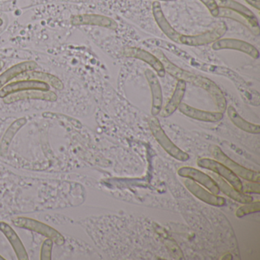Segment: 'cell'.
<instances>
[{
    "mask_svg": "<svg viewBox=\"0 0 260 260\" xmlns=\"http://www.w3.org/2000/svg\"><path fill=\"white\" fill-rule=\"evenodd\" d=\"M15 81L17 80H38V81L44 82L51 85L54 89L57 90H62L64 87L63 83L58 77L52 75V74H48V73L41 72V71H29L23 73L18 76L14 79Z\"/></svg>",
    "mask_w": 260,
    "mask_h": 260,
    "instance_id": "d6986e66",
    "label": "cell"
},
{
    "mask_svg": "<svg viewBox=\"0 0 260 260\" xmlns=\"http://www.w3.org/2000/svg\"><path fill=\"white\" fill-rule=\"evenodd\" d=\"M217 17L228 18V19L237 21V22L242 24L246 28H247L252 34L256 36L259 35L260 30L258 20H251V19L246 18V16H243V15L234 11V10L223 8V7H219V13Z\"/></svg>",
    "mask_w": 260,
    "mask_h": 260,
    "instance_id": "7402d4cb",
    "label": "cell"
},
{
    "mask_svg": "<svg viewBox=\"0 0 260 260\" xmlns=\"http://www.w3.org/2000/svg\"><path fill=\"white\" fill-rule=\"evenodd\" d=\"M159 1H165V2H173V1H176V0H159Z\"/></svg>",
    "mask_w": 260,
    "mask_h": 260,
    "instance_id": "d6a6232c",
    "label": "cell"
},
{
    "mask_svg": "<svg viewBox=\"0 0 260 260\" xmlns=\"http://www.w3.org/2000/svg\"><path fill=\"white\" fill-rule=\"evenodd\" d=\"M145 77L150 87L152 95L151 114L156 117L162 108V91L157 76L150 69L145 71Z\"/></svg>",
    "mask_w": 260,
    "mask_h": 260,
    "instance_id": "5bb4252c",
    "label": "cell"
},
{
    "mask_svg": "<svg viewBox=\"0 0 260 260\" xmlns=\"http://www.w3.org/2000/svg\"><path fill=\"white\" fill-rule=\"evenodd\" d=\"M220 2H221V1H224V0H220Z\"/></svg>",
    "mask_w": 260,
    "mask_h": 260,
    "instance_id": "d590c367",
    "label": "cell"
},
{
    "mask_svg": "<svg viewBox=\"0 0 260 260\" xmlns=\"http://www.w3.org/2000/svg\"><path fill=\"white\" fill-rule=\"evenodd\" d=\"M3 24H4V21H3V19L0 18V26H2Z\"/></svg>",
    "mask_w": 260,
    "mask_h": 260,
    "instance_id": "836d02e7",
    "label": "cell"
},
{
    "mask_svg": "<svg viewBox=\"0 0 260 260\" xmlns=\"http://www.w3.org/2000/svg\"><path fill=\"white\" fill-rule=\"evenodd\" d=\"M228 31V26L224 22H219L214 28L196 36L182 35L179 44L186 46L199 47L210 45L221 39Z\"/></svg>",
    "mask_w": 260,
    "mask_h": 260,
    "instance_id": "5b68a950",
    "label": "cell"
},
{
    "mask_svg": "<svg viewBox=\"0 0 260 260\" xmlns=\"http://www.w3.org/2000/svg\"><path fill=\"white\" fill-rule=\"evenodd\" d=\"M197 164L199 167L211 170L213 173L218 175L219 176L225 179L228 183L231 184L236 189L242 191L243 182H241L240 178L218 161L210 159V158H201L198 159Z\"/></svg>",
    "mask_w": 260,
    "mask_h": 260,
    "instance_id": "8992f818",
    "label": "cell"
},
{
    "mask_svg": "<svg viewBox=\"0 0 260 260\" xmlns=\"http://www.w3.org/2000/svg\"><path fill=\"white\" fill-rule=\"evenodd\" d=\"M211 176L218 185L220 191H221L223 194H226L235 202H239V203L246 204L253 201V198L252 196L236 189L231 184L228 183L225 179H223L220 176H217L215 174H212Z\"/></svg>",
    "mask_w": 260,
    "mask_h": 260,
    "instance_id": "ffe728a7",
    "label": "cell"
},
{
    "mask_svg": "<svg viewBox=\"0 0 260 260\" xmlns=\"http://www.w3.org/2000/svg\"><path fill=\"white\" fill-rule=\"evenodd\" d=\"M44 100V101L56 102L57 100V95L52 91L43 90H27L22 92H16L11 94L4 99L6 104H13L22 100Z\"/></svg>",
    "mask_w": 260,
    "mask_h": 260,
    "instance_id": "4fadbf2b",
    "label": "cell"
},
{
    "mask_svg": "<svg viewBox=\"0 0 260 260\" xmlns=\"http://www.w3.org/2000/svg\"><path fill=\"white\" fill-rule=\"evenodd\" d=\"M54 241L51 238H47L42 243L41 248V260H51Z\"/></svg>",
    "mask_w": 260,
    "mask_h": 260,
    "instance_id": "4316f807",
    "label": "cell"
},
{
    "mask_svg": "<svg viewBox=\"0 0 260 260\" xmlns=\"http://www.w3.org/2000/svg\"><path fill=\"white\" fill-rule=\"evenodd\" d=\"M179 110L181 113L188 118L204 121V122H218L223 118V114L222 112L201 110L185 103H181L180 106H179Z\"/></svg>",
    "mask_w": 260,
    "mask_h": 260,
    "instance_id": "9a60e30c",
    "label": "cell"
},
{
    "mask_svg": "<svg viewBox=\"0 0 260 260\" xmlns=\"http://www.w3.org/2000/svg\"><path fill=\"white\" fill-rule=\"evenodd\" d=\"M214 51H221V50H234L247 54L253 59L259 57V52L258 49L250 43L244 41L234 39H222L216 41L212 45Z\"/></svg>",
    "mask_w": 260,
    "mask_h": 260,
    "instance_id": "52a82bcc",
    "label": "cell"
},
{
    "mask_svg": "<svg viewBox=\"0 0 260 260\" xmlns=\"http://www.w3.org/2000/svg\"><path fill=\"white\" fill-rule=\"evenodd\" d=\"M201 2L209 10L214 17H217L219 13V7L215 0H200Z\"/></svg>",
    "mask_w": 260,
    "mask_h": 260,
    "instance_id": "f546056e",
    "label": "cell"
},
{
    "mask_svg": "<svg viewBox=\"0 0 260 260\" xmlns=\"http://www.w3.org/2000/svg\"><path fill=\"white\" fill-rule=\"evenodd\" d=\"M260 211V202L256 201L255 202H249V203L244 204L243 206L240 207L236 211V216L237 217H244L249 214L253 213H258Z\"/></svg>",
    "mask_w": 260,
    "mask_h": 260,
    "instance_id": "484cf974",
    "label": "cell"
},
{
    "mask_svg": "<svg viewBox=\"0 0 260 260\" xmlns=\"http://www.w3.org/2000/svg\"><path fill=\"white\" fill-rule=\"evenodd\" d=\"M124 57L138 59L150 65L157 75L160 77H165L166 71L160 60L152 53L148 52L142 48L137 47H127L123 51Z\"/></svg>",
    "mask_w": 260,
    "mask_h": 260,
    "instance_id": "ba28073f",
    "label": "cell"
},
{
    "mask_svg": "<svg viewBox=\"0 0 260 260\" xmlns=\"http://www.w3.org/2000/svg\"><path fill=\"white\" fill-rule=\"evenodd\" d=\"M152 11H153V17L161 31L166 35L167 38L173 41L175 43L179 44L181 36L182 34L178 32L175 28H173L170 22L167 20L166 16H164L162 12V7L160 4L157 1H155L152 4Z\"/></svg>",
    "mask_w": 260,
    "mask_h": 260,
    "instance_id": "2e32d148",
    "label": "cell"
},
{
    "mask_svg": "<svg viewBox=\"0 0 260 260\" xmlns=\"http://www.w3.org/2000/svg\"><path fill=\"white\" fill-rule=\"evenodd\" d=\"M148 124L152 135L168 154L181 162H185L189 159V155L178 147L167 136L158 118L153 116L150 118Z\"/></svg>",
    "mask_w": 260,
    "mask_h": 260,
    "instance_id": "6da1fadb",
    "label": "cell"
},
{
    "mask_svg": "<svg viewBox=\"0 0 260 260\" xmlns=\"http://www.w3.org/2000/svg\"><path fill=\"white\" fill-rule=\"evenodd\" d=\"M260 187L258 182H243V188L242 192L246 193H256L259 194Z\"/></svg>",
    "mask_w": 260,
    "mask_h": 260,
    "instance_id": "f1b7e54d",
    "label": "cell"
},
{
    "mask_svg": "<svg viewBox=\"0 0 260 260\" xmlns=\"http://www.w3.org/2000/svg\"><path fill=\"white\" fill-rule=\"evenodd\" d=\"M187 83H191L197 87L202 88L204 90L206 91L214 101L216 107L218 109L219 112H225L226 109V100L225 98L224 94L222 92L221 89L212 80L203 76L196 75L191 73V76L188 78Z\"/></svg>",
    "mask_w": 260,
    "mask_h": 260,
    "instance_id": "277c9868",
    "label": "cell"
},
{
    "mask_svg": "<svg viewBox=\"0 0 260 260\" xmlns=\"http://www.w3.org/2000/svg\"><path fill=\"white\" fill-rule=\"evenodd\" d=\"M185 90H186V83L183 80H178L171 98L164 106V109H161L159 115H160L162 118H168L171 116L179 109V106L182 103L185 95Z\"/></svg>",
    "mask_w": 260,
    "mask_h": 260,
    "instance_id": "ac0fdd59",
    "label": "cell"
},
{
    "mask_svg": "<svg viewBox=\"0 0 260 260\" xmlns=\"http://www.w3.org/2000/svg\"><path fill=\"white\" fill-rule=\"evenodd\" d=\"M0 231L5 235L7 240L10 242L18 259H29L28 252H27L26 249L22 243V240L10 224L4 221H0Z\"/></svg>",
    "mask_w": 260,
    "mask_h": 260,
    "instance_id": "e0dca14e",
    "label": "cell"
},
{
    "mask_svg": "<svg viewBox=\"0 0 260 260\" xmlns=\"http://www.w3.org/2000/svg\"><path fill=\"white\" fill-rule=\"evenodd\" d=\"M0 260H6V258L4 257H3L2 255H0Z\"/></svg>",
    "mask_w": 260,
    "mask_h": 260,
    "instance_id": "e575fe53",
    "label": "cell"
},
{
    "mask_svg": "<svg viewBox=\"0 0 260 260\" xmlns=\"http://www.w3.org/2000/svg\"><path fill=\"white\" fill-rule=\"evenodd\" d=\"M38 68H39L38 63L36 62L31 61V60L21 62V63L11 67L5 72L0 74V89L20 74H23L26 71H35Z\"/></svg>",
    "mask_w": 260,
    "mask_h": 260,
    "instance_id": "44dd1931",
    "label": "cell"
},
{
    "mask_svg": "<svg viewBox=\"0 0 260 260\" xmlns=\"http://www.w3.org/2000/svg\"><path fill=\"white\" fill-rule=\"evenodd\" d=\"M166 246L168 248L169 250L173 253V257L176 258H178V259H180L183 257V255H182V251H181L180 248L178 246V245L176 244V242L174 240L170 239V237H169L167 240L165 241Z\"/></svg>",
    "mask_w": 260,
    "mask_h": 260,
    "instance_id": "83f0119b",
    "label": "cell"
},
{
    "mask_svg": "<svg viewBox=\"0 0 260 260\" xmlns=\"http://www.w3.org/2000/svg\"><path fill=\"white\" fill-rule=\"evenodd\" d=\"M209 150L213 157L216 160L228 167L229 170H231L233 173H235L239 177H241L242 179H245L248 182H258L259 183L260 174L258 172L249 170V169L246 168V167L237 164L235 161L228 157L218 146H211Z\"/></svg>",
    "mask_w": 260,
    "mask_h": 260,
    "instance_id": "3957f363",
    "label": "cell"
},
{
    "mask_svg": "<svg viewBox=\"0 0 260 260\" xmlns=\"http://www.w3.org/2000/svg\"><path fill=\"white\" fill-rule=\"evenodd\" d=\"M27 90H50V85L38 80H17L5 85L0 89V98L4 99L11 94Z\"/></svg>",
    "mask_w": 260,
    "mask_h": 260,
    "instance_id": "9c48e42d",
    "label": "cell"
},
{
    "mask_svg": "<svg viewBox=\"0 0 260 260\" xmlns=\"http://www.w3.org/2000/svg\"><path fill=\"white\" fill-rule=\"evenodd\" d=\"M217 5L219 7H223V8L234 10V11L246 16V18L251 19V20L257 21L256 17L250 10L246 8L242 4H239L238 2H236L234 0H224V1H221V2L220 1Z\"/></svg>",
    "mask_w": 260,
    "mask_h": 260,
    "instance_id": "d4e9b609",
    "label": "cell"
},
{
    "mask_svg": "<svg viewBox=\"0 0 260 260\" xmlns=\"http://www.w3.org/2000/svg\"><path fill=\"white\" fill-rule=\"evenodd\" d=\"M178 174L181 177L185 179H191L196 182L203 185L204 187L209 190L214 194H218L220 193L218 185L212 177L202 173L200 170L193 167H181L178 170Z\"/></svg>",
    "mask_w": 260,
    "mask_h": 260,
    "instance_id": "8fae6325",
    "label": "cell"
},
{
    "mask_svg": "<svg viewBox=\"0 0 260 260\" xmlns=\"http://www.w3.org/2000/svg\"><path fill=\"white\" fill-rule=\"evenodd\" d=\"M183 184L188 191H190L194 197L205 203L216 207H222L226 205V200L224 198L213 194L211 191H207L205 188L191 179H185L183 180Z\"/></svg>",
    "mask_w": 260,
    "mask_h": 260,
    "instance_id": "30bf717a",
    "label": "cell"
},
{
    "mask_svg": "<svg viewBox=\"0 0 260 260\" xmlns=\"http://www.w3.org/2000/svg\"><path fill=\"white\" fill-rule=\"evenodd\" d=\"M251 7H254L257 10H260V0H245Z\"/></svg>",
    "mask_w": 260,
    "mask_h": 260,
    "instance_id": "4dcf8cb0",
    "label": "cell"
},
{
    "mask_svg": "<svg viewBox=\"0 0 260 260\" xmlns=\"http://www.w3.org/2000/svg\"><path fill=\"white\" fill-rule=\"evenodd\" d=\"M27 119L25 118H20L16 119L14 122L10 124V127L6 131L5 134L3 136L0 142V155L6 156L8 153L9 148L11 145L13 140L14 139L16 134L19 132L21 128L25 125Z\"/></svg>",
    "mask_w": 260,
    "mask_h": 260,
    "instance_id": "603a6c76",
    "label": "cell"
},
{
    "mask_svg": "<svg viewBox=\"0 0 260 260\" xmlns=\"http://www.w3.org/2000/svg\"><path fill=\"white\" fill-rule=\"evenodd\" d=\"M4 64H5L4 62L2 61V60H0V71H2L3 68H4Z\"/></svg>",
    "mask_w": 260,
    "mask_h": 260,
    "instance_id": "1f68e13d",
    "label": "cell"
},
{
    "mask_svg": "<svg viewBox=\"0 0 260 260\" xmlns=\"http://www.w3.org/2000/svg\"><path fill=\"white\" fill-rule=\"evenodd\" d=\"M12 221H13V224L17 228L28 230V231L45 236L47 238H51L54 243L58 246L64 244V237L58 231L46 223L27 217H16V218L13 219Z\"/></svg>",
    "mask_w": 260,
    "mask_h": 260,
    "instance_id": "7a4b0ae2",
    "label": "cell"
},
{
    "mask_svg": "<svg viewBox=\"0 0 260 260\" xmlns=\"http://www.w3.org/2000/svg\"><path fill=\"white\" fill-rule=\"evenodd\" d=\"M226 109L230 120L236 127L246 133L252 134V135H258L260 133V126L246 121L243 117L240 116V114L237 112L234 106H228V109Z\"/></svg>",
    "mask_w": 260,
    "mask_h": 260,
    "instance_id": "cb8c5ba5",
    "label": "cell"
},
{
    "mask_svg": "<svg viewBox=\"0 0 260 260\" xmlns=\"http://www.w3.org/2000/svg\"><path fill=\"white\" fill-rule=\"evenodd\" d=\"M71 22L75 26L92 25V26L103 27V28L112 30L118 28V23L114 19L107 16H101V15H77L71 18Z\"/></svg>",
    "mask_w": 260,
    "mask_h": 260,
    "instance_id": "7c38bea8",
    "label": "cell"
}]
</instances>
